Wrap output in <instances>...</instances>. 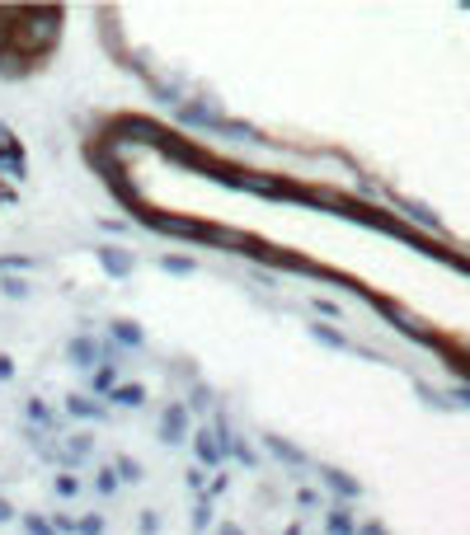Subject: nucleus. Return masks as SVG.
<instances>
[{
	"instance_id": "1",
	"label": "nucleus",
	"mask_w": 470,
	"mask_h": 535,
	"mask_svg": "<svg viewBox=\"0 0 470 535\" xmlns=\"http://www.w3.org/2000/svg\"><path fill=\"white\" fill-rule=\"evenodd\" d=\"M57 38H62V10H52V5L19 10L15 29H10V47H5V57H0V71H5V76L29 71L33 62H43L47 52L57 47Z\"/></svg>"
},
{
	"instance_id": "2",
	"label": "nucleus",
	"mask_w": 470,
	"mask_h": 535,
	"mask_svg": "<svg viewBox=\"0 0 470 535\" xmlns=\"http://www.w3.org/2000/svg\"><path fill=\"white\" fill-rule=\"evenodd\" d=\"M179 123H184V127H203V132H221V127H226V118H221L212 104H203V99H184V104H179Z\"/></svg>"
},
{
	"instance_id": "3",
	"label": "nucleus",
	"mask_w": 470,
	"mask_h": 535,
	"mask_svg": "<svg viewBox=\"0 0 470 535\" xmlns=\"http://www.w3.org/2000/svg\"><path fill=\"white\" fill-rule=\"evenodd\" d=\"M193 451H198V460H203V465H221V460H226V451H231V442H226V432L203 428V432H193Z\"/></svg>"
},
{
	"instance_id": "4",
	"label": "nucleus",
	"mask_w": 470,
	"mask_h": 535,
	"mask_svg": "<svg viewBox=\"0 0 470 535\" xmlns=\"http://www.w3.org/2000/svg\"><path fill=\"white\" fill-rule=\"evenodd\" d=\"M188 437V409L184 404H170V409L160 413V442H184Z\"/></svg>"
},
{
	"instance_id": "5",
	"label": "nucleus",
	"mask_w": 470,
	"mask_h": 535,
	"mask_svg": "<svg viewBox=\"0 0 470 535\" xmlns=\"http://www.w3.org/2000/svg\"><path fill=\"white\" fill-rule=\"evenodd\" d=\"M94 259L104 263V273H109V277H127V273H132V254H127V249H118V245H99V249H94Z\"/></svg>"
},
{
	"instance_id": "6",
	"label": "nucleus",
	"mask_w": 470,
	"mask_h": 535,
	"mask_svg": "<svg viewBox=\"0 0 470 535\" xmlns=\"http://www.w3.org/2000/svg\"><path fill=\"white\" fill-rule=\"evenodd\" d=\"M66 352H71V362H76V367H94V362H99V343H94V338H85V334L71 338V348H66Z\"/></svg>"
},
{
	"instance_id": "7",
	"label": "nucleus",
	"mask_w": 470,
	"mask_h": 535,
	"mask_svg": "<svg viewBox=\"0 0 470 535\" xmlns=\"http://www.w3.org/2000/svg\"><path fill=\"white\" fill-rule=\"evenodd\" d=\"M320 479H325L339 498H358V493H362V484H358V479H348L344 470H320Z\"/></svg>"
},
{
	"instance_id": "8",
	"label": "nucleus",
	"mask_w": 470,
	"mask_h": 535,
	"mask_svg": "<svg viewBox=\"0 0 470 535\" xmlns=\"http://www.w3.org/2000/svg\"><path fill=\"white\" fill-rule=\"evenodd\" d=\"M66 413H71V418H94V423L104 418V409H99L94 399H85V395H66Z\"/></svg>"
},
{
	"instance_id": "9",
	"label": "nucleus",
	"mask_w": 470,
	"mask_h": 535,
	"mask_svg": "<svg viewBox=\"0 0 470 535\" xmlns=\"http://www.w3.org/2000/svg\"><path fill=\"white\" fill-rule=\"evenodd\" d=\"M0 169L24 174V146H19V141H5V146H0Z\"/></svg>"
},
{
	"instance_id": "10",
	"label": "nucleus",
	"mask_w": 470,
	"mask_h": 535,
	"mask_svg": "<svg viewBox=\"0 0 470 535\" xmlns=\"http://www.w3.org/2000/svg\"><path fill=\"white\" fill-rule=\"evenodd\" d=\"M329 535H358V521L348 517V507H334V512H329Z\"/></svg>"
},
{
	"instance_id": "11",
	"label": "nucleus",
	"mask_w": 470,
	"mask_h": 535,
	"mask_svg": "<svg viewBox=\"0 0 470 535\" xmlns=\"http://www.w3.org/2000/svg\"><path fill=\"white\" fill-rule=\"evenodd\" d=\"M268 451H273L278 460H287V465H306V456H301L292 442H282V437H268Z\"/></svg>"
},
{
	"instance_id": "12",
	"label": "nucleus",
	"mask_w": 470,
	"mask_h": 535,
	"mask_svg": "<svg viewBox=\"0 0 470 535\" xmlns=\"http://www.w3.org/2000/svg\"><path fill=\"white\" fill-rule=\"evenodd\" d=\"M400 207H405V216H409V221H419V226H428V230H438V216L428 212L423 202H405V198H400Z\"/></svg>"
},
{
	"instance_id": "13",
	"label": "nucleus",
	"mask_w": 470,
	"mask_h": 535,
	"mask_svg": "<svg viewBox=\"0 0 470 535\" xmlns=\"http://www.w3.org/2000/svg\"><path fill=\"white\" fill-rule=\"evenodd\" d=\"M311 338L325 343V348H348V338L339 334V329H329V324H311Z\"/></svg>"
},
{
	"instance_id": "14",
	"label": "nucleus",
	"mask_w": 470,
	"mask_h": 535,
	"mask_svg": "<svg viewBox=\"0 0 470 535\" xmlns=\"http://www.w3.org/2000/svg\"><path fill=\"white\" fill-rule=\"evenodd\" d=\"M221 137H231V141H259V132H254L250 123H235V118H226V127H221Z\"/></svg>"
},
{
	"instance_id": "15",
	"label": "nucleus",
	"mask_w": 470,
	"mask_h": 535,
	"mask_svg": "<svg viewBox=\"0 0 470 535\" xmlns=\"http://www.w3.org/2000/svg\"><path fill=\"white\" fill-rule=\"evenodd\" d=\"M141 399H146L141 385H118V390H113V404H127V409H137Z\"/></svg>"
},
{
	"instance_id": "16",
	"label": "nucleus",
	"mask_w": 470,
	"mask_h": 535,
	"mask_svg": "<svg viewBox=\"0 0 470 535\" xmlns=\"http://www.w3.org/2000/svg\"><path fill=\"white\" fill-rule=\"evenodd\" d=\"M160 268H165V273H193V259H184V254H165V259H160Z\"/></svg>"
},
{
	"instance_id": "17",
	"label": "nucleus",
	"mask_w": 470,
	"mask_h": 535,
	"mask_svg": "<svg viewBox=\"0 0 470 535\" xmlns=\"http://www.w3.org/2000/svg\"><path fill=\"white\" fill-rule=\"evenodd\" d=\"M19 10H0V57H5V47H10V29H15Z\"/></svg>"
},
{
	"instance_id": "18",
	"label": "nucleus",
	"mask_w": 470,
	"mask_h": 535,
	"mask_svg": "<svg viewBox=\"0 0 470 535\" xmlns=\"http://www.w3.org/2000/svg\"><path fill=\"white\" fill-rule=\"evenodd\" d=\"M113 334H118V343H132V348H141V329H137V324L118 320V324H113Z\"/></svg>"
},
{
	"instance_id": "19",
	"label": "nucleus",
	"mask_w": 470,
	"mask_h": 535,
	"mask_svg": "<svg viewBox=\"0 0 470 535\" xmlns=\"http://www.w3.org/2000/svg\"><path fill=\"white\" fill-rule=\"evenodd\" d=\"M113 381H118V376H113V362H104V367L94 371V390H109V395H113V390H118Z\"/></svg>"
},
{
	"instance_id": "20",
	"label": "nucleus",
	"mask_w": 470,
	"mask_h": 535,
	"mask_svg": "<svg viewBox=\"0 0 470 535\" xmlns=\"http://www.w3.org/2000/svg\"><path fill=\"white\" fill-rule=\"evenodd\" d=\"M113 470H118V479H132V484H137V479H141V460L123 456V460H118V465H113Z\"/></svg>"
},
{
	"instance_id": "21",
	"label": "nucleus",
	"mask_w": 470,
	"mask_h": 535,
	"mask_svg": "<svg viewBox=\"0 0 470 535\" xmlns=\"http://www.w3.org/2000/svg\"><path fill=\"white\" fill-rule=\"evenodd\" d=\"M94 489H99L104 498H109V493L118 489V470H99V474H94Z\"/></svg>"
},
{
	"instance_id": "22",
	"label": "nucleus",
	"mask_w": 470,
	"mask_h": 535,
	"mask_svg": "<svg viewBox=\"0 0 470 535\" xmlns=\"http://www.w3.org/2000/svg\"><path fill=\"white\" fill-rule=\"evenodd\" d=\"M0 291H5L10 301H24V296H29V287H24L19 277H5V282H0Z\"/></svg>"
},
{
	"instance_id": "23",
	"label": "nucleus",
	"mask_w": 470,
	"mask_h": 535,
	"mask_svg": "<svg viewBox=\"0 0 470 535\" xmlns=\"http://www.w3.org/2000/svg\"><path fill=\"white\" fill-rule=\"evenodd\" d=\"M24 531H29V535H57L43 517H38V512H29V517H24Z\"/></svg>"
},
{
	"instance_id": "24",
	"label": "nucleus",
	"mask_w": 470,
	"mask_h": 535,
	"mask_svg": "<svg viewBox=\"0 0 470 535\" xmlns=\"http://www.w3.org/2000/svg\"><path fill=\"white\" fill-rule=\"evenodd\" d=\"M76 531H80V535H104V517H80V521H76Z\"/></svg>"
},
{
	"instance_id": "25",
	"label": "nucleus",
	"mask_w": 470,
	"mask_h": 535,
	"mask_svg": "<svg viewBox=\"0 0 470 535\" xmlns=\"http://www.w3.org/2000/svg\"><path fill=\"white\" fill-rule=\"evenodd\" d=\"M231 451H235L240 460H245V465H259V456L250 451V442H231Z\"/></svg>"
},
{
	"instance_id": "26",
	"label": "nucleus",
	"mask_w": 470,
	"mask_h": 535,
	"mask_svg": "<svg viewBox=\"0 0 470 535\" xmlns=\"http://www.w3.org/2000/svg\"><path fill=\"white\" fill-rule=\"evenodd\" d=\"M80 484L76 479H71V474H57V493H62V498H71V493H76Z\"/></svg>"
},
{
	"instance_id": "27",
	"label": "nucleus",
	"mask_w": 470,
	"mask_h": 535,
	"mask_svg": "<svg viewBox=\"0 0 470 535\" xmlns=\"http://www.w3.org/2000/svg\"><path fill=\"white\" fill-rule=\"evenodd\" d=\"M10 376H15V362H10V357H0V381H10Z\"/></svg>"
},
{
	"instance_id": "28",
	"label": "nucleus",
	"mask_w": 470,
	"mask_h": 535,
	"mask_svg": "<svg viewBox=\"0 0 470 535\" xmlns=\"http://www.w3.org/2000/svg\"><path fill=\"white\" fill-rule=\"evenodd\" d=\"M10 517H15V507H10L5 498H0V521H10Z\"/></svg>"
},
{
	"instance_id": "29",
	"label": "nucleus",
	"mask_w": 470,
	"mask_h": 535,
	"mask_svg": "<svg viewBox=\"0 0 470 535\" xmlns=\"http://www.w3.org/2000/svg\"><path fill=\"white\" fill-rule=\"evenodd\" d=\"M358 535H386V531H381V526L372 521V526H358Z\"/></svg>"
},
{
	"instance_id": "30",
	"label": "nucleus",
	"mask_w": 470,
	"mask_h": 535,
	"mask_svg": "<svg viewBox=\"0 0 470 535\" xmlns=\"http://www.w3.org/2000/svg\"><path fill=\"white\" fill-rule=\"evenodd\" d=\"M456 399H461V404H466V409H470V385H466V390H456Z\"/></svg>"
},
{
	"instance_id": "31",
	"label": "nucleus",
	"mask_w": 470,
	"mask_h": 535,
	"mask_svg": "<svg viewBox=\"0 0 470 535\" xmlns=\"http://www.w3.org/2000/svg\"><path fill=\"white\" fill-rule=\"evenodd\" d=\"M221 535H245V531L240 526H221Z\"/></svg>"
}]
</instances>
